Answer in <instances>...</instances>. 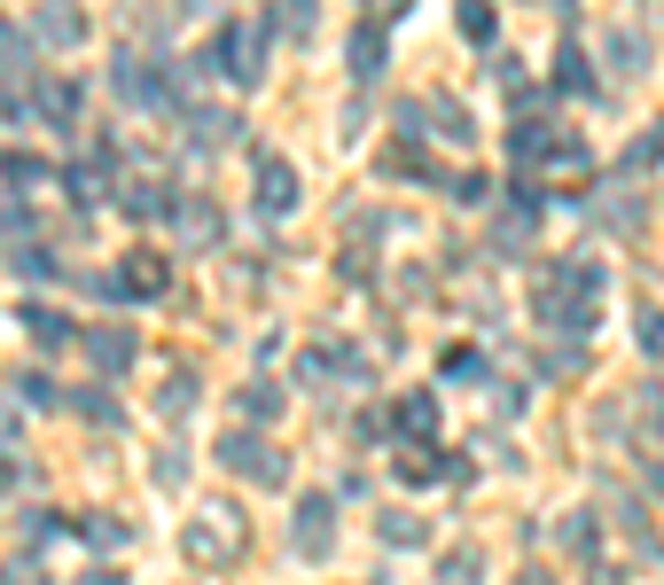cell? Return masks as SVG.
Segmentation results:
<instances>
[{"instance_id": "obj_28", "label": "cell", "mask_w": 664, "mask_h": 585, "mask_svg": "<svg viewBox=\"0 0 664 585\" xmlns=\"http://www.w3.org/2000/svg\"><path fill=\"white\" fill-rule=\"evenodd\" d=\"M17 406H63V390H55V375H17Z\"/></svg>"}, {"instance_id": "obj_10", "label": "cell", "mask_w": 664, "mask_h": 585, "mask_svg": "<svg viewBox=\"0 0 664 585\" xmlns=\"http://www.w3.org/2000/svg\"><path fill=\"white\" fill-rule=\"evenodd\" d=\"M118 211H126V219H141V227H149V219H173V211H181V196H173V188H156V180H133V188H126V203H118Z\"/></svg>"}, {"instance_id": "obj_9", "label": "cell", "mask_w": 664, "mask_h": 585, "mask_svg": "<svg viewBox=\"0 0 664 585\" xmlns=\"http://www.w3.org/2000/svg\"><path fill=\"white\" fill-rule=\"evenodd\" d=\"M32 70H40V40L0 16V87H17V78H32Z\"/></svg>"}, {"instance_id": "obj_7", "label": "cell", "mask_w": 664, "mask_h": 585, "mask_svg": "<svg viewBox=\"0 0 664 585\" xmlns=\"http://www.w3.org/2000/svg\"><path fill=\"white\" fill-rule=\"evenodd\" d=\"M164 289H173V266H164L156 258V250H133V258L118 266V274H102V297H164Z\"/></svg>"}, {"instance_id": "obj_40", "label": "cell", "mask_w": 664, "mask_h": 585, "mask_svg": "<svg viewBox=\"0 0 664 585\" xmlns=\"http://www.w3.org/2000/svg\"><path fill=\"white\" fill-rule=\"evenodd\" d=\"M477 367H485V360H477V352H446V375H454V383H469V375H477Z\"/></svg>"}, {"instance_id": "obj_8", "label": "cell", "mask_w": 664, "mask_h": 585, "mask_svg": "<svg viewBox=\"0 0 664 585\" xmlns=\"http://www.w3.org/2000/svg\"><path fill=\"white\" fill-rule=\"evenodd\" d=\"M78 344H87V360H95L102 375H126V367H133V352H141V344H133V328H118V320H110V328H87Z\"/></svg>"}, {"instance_id": "obj_26", "label": "cell", "mask_w": 664, "mask_h": 585, "mask_svg": "<svg viewBox=\"0 0 664 585\" xmlns=\"http://www.w3.org/2000/svg\"><path fill=\"white\" fill-rule=\"evenodd\" d=\"M454 468H461V461H446V453H406V461H399L406 484H438V476H454Z\"/></svg>"}, {"instance_id": "obj_12", "label": "cell", "mask_w": 664, "mask_h": 585, "mask_svg": "<svg viewBox=\"0 0 664 585\" xmlns=\"http://www.w3.org/2000/svg\"><path fill=\"white\" fill-rule=\"evenodd\" d=\"M383 40H391V24H360L352 32V78H360V87L383 78Z\"/></svg>"}, {"instance_id": "obj_16", "label": "cell", "mask_w": 664, "mask_h": 585, "mask_svg": "<svg viewBox=\"0 0 664 585\" xmlns=\"http://www.w3.org/2000/svg\"><path fill=\"white\" fill-rule=\"evenodd\" d=\"M173 234H181V242H211V234H219V211H211L204 196H181V211H173Z\"/></svg>"}, {"instance_id": "obj_42", "label": "cell", "mask_w": 664, "mask_h": 585, "mask_svg": "<svg viewBox=\"0 0 664 585\" xmlns=\"http://www.w3.org/2000/svg\"><path fill=\"white\" fill-rule=\"evenodd\" d=\"M78 585H126V570H87Z\"/></svg>"}, {"instance_id": "obj_38", "label": "cell", "mask_w": 664, "mask_h": 585, "mask_svg": "<svg viewBox=\"0 0 664 585\" xmlns=\"http://www.w3.org/2000/svg\"><path fill=\"white\" fill-rule=\"evenodd\" d=\"M87 539H95V547H126V523H110V516H95V523H87Z\"/></svg>"}, {"instance_id": "obj_30", "label": "cell", "mask_w": 664, "mask_h": 585, "mask_svg": "<svg viewBox=\"0 0 664 585\" xmlns=\"http://www.w3.org/2000/svg\"><path fill=\"white\" fill-rule=\"evenodd\" d=\"M0 173H9L17 188H40V180H47V164H40V156H9V164H0Z\"/></svg>"}, {"instance_id": "obj_15", "label": "cell", "mask_w": 664, "mask_h": 585, "mask_svg": "<svg viewBox=\"0 0 664 585\" xmlns=\"http://www.w3.org/2000/svg\"><path fill=\"white\" fill-rule=\"evenodd\" d=\"M391 422H399V438H431V430H438V398H431V390H406Z\"/></svg>"}, {"instance_id": "obj_23", "label": "cell", "mask_w": 664, "mask_h": 585, "mask_svg": "<svg viewBox=\"0 0 664 585\" xmlns=\"http://www.w3.org/2000/svg\"><path fill=\"white\" fill-rule=\"evenodd\" d=\"M40 118H55V125H70V110H78V87H63V78H40V102H32Z\"/></svg>"}, {"instance_id": "obj_18", "label": "cell", "mask_w": 664, "mask_h": 585, "mask_svg": "<svg viewBox=\"0 0 664 585\" xmlns=\"http://www.w3.org/2000/svg\"><path fill=\"white\" fill-rule=\"evenodd\" d=\"M602 55H610V63H618V78H641V63H649V40H641V32H633V24H618V32H610V47H602Z\"/></svg>"}, {"instance_id": "obj_6", "label": "cell", "mask_w": 664, "mask_h": 585, "mask_svg": "<svg viewBox=\"0 0 664 585\" xmlns=\"http://www.w3.org/2000/svg\"><path fill=\"white\" fill-rule=\"evenodd\" d=\"M251 188H259V211H274V219H282V211H297V196H305V188H297V164H290V156H274V148H259V156H251Z\"/></svg>"}, {"instance_id": "obj_11", "label": "cell", "mask_w": 664, "mask_h": 585, "mask_svg": "<svg viewBox=\"0 0 664 585\" xmlns=\"http://www.w3.org/2000/svg\"><path fill=\"white\" fill-rule=\"evenodd\" d=\"M32 40L40 47H78V40H87V16H78V9H40L32 16Z\"/></svg>"}, {"instance_id": "obj_14", "label": "cell", "mask_w": 664, "mask_h": 585, "mask_svg": "<svg viewBox=\"0 0 664 585\" xmlns=\"http://www.w3.org/2000/svg\"><path fill=\"white\" fill-rule=\"evenodd\" d=\"M63 188H70V203H102V188H110V148H102V156H87V164H70Z\"/></svg>"}, {"instance_id": "obj_35", "label": "cell", "mask_w": 664, "mask_h": 585, "mask_svg": "<svg viewBox=\"0 0 664 585\" xmlns=\"http://www.w3.org/2000/svg\"><path fill=\"white\" fill-rule=\"evenodd\" d=\"M446 585H477V554H469V547L446 554Z\"/></svg>"}, {"instance_id": "obj_27", "label": "cell", "mask_w": 664, "mask_h": 585, "mask_svg": "<svg viewBox=\"0 0 664 585\" xmlns=\"http://www.w3.org/2000/svg\"><path fill=\"white\" fill-rule=\"evenodd\" d=\"M454 24H461V40H477V47H485L492 32H501V16H492L485 0H461V16H454Z\"/></svg>"}, {"instance_id": "obj_4", "label": "cell", "mask_w": 664, "mask_h": 585, "mask_svg": "<svg viewBox=\"0 0 664 585\" xmlns=\"http://www.w3.org/2000/svg\"><path fill=\"white\" fill-rule=\"evenodd\" d=\"M290 539H297L305 562H328V554H337V499H328V492H305L297 508H290Z\"/></svg>"}, {"instance_id": "obj_21", "label": "cell", "mask_w": 664, "mask_h": 585, "mask_svg": "<svg viewBox=\"0 0 664 585\" xmlns=\"http://www.w3.org/2000/svg\"><path fill=\"white\" fill-rule=\"evenodd\" d=\"M188 133H196V148H219L227 133H242V118H227V110H188Z\"/></svg>"}, {"instance_id": "obj_33", "label": "cell", "mask_w": 664, "mask_h": 585, "mask_svg": "<svg viewBox=\"0 0 664 585\" xmlns=\"http://www.w3.org/2000/svg\"><path fill=\"white\" fill-rule=\"evenodd\" d=\"M625 164H664V125H649V133L633 141V156H625Z\"/></svg>"}, {"instance_id": "obj_32", "label": "cell", "mask_w": 664, "mask_h": 585, "mask_svg": "<svg viewBox=\"0 0 664 585\" xmlns=\"http://www.w3.org/2000/svg\"><path fill=\"white\" fill-rule=\"evenodd\" d=\"M563 547H595V516L587 508H578V516H563V531H555Z\"/></svg>"}, {"instance_id": "obj_22", "label": "cell", "mask_w": 664, "mask_h": 585, "mask_svg": "<svg viewBox=\"0 0 664 585\" xmlns=\"http://www.w3.org/2000/svg\"><path fill=\"white\" fill-rule=\"evenodd\" d=\"M24 453V406H17V390H0V461H17Z\"/></svg>"}, {"instance_id": "obj_5", "label": "cell", "mask_w": 664, "mask_h": 585, "mask_svg": "<svg viewBox=\"0 0 664 585\" xmlns=\"http://www.w3.org/2000/svg\"><path fill=\"white\" fill-rule=\"evenodd\" d=\"M110 95L133 102V110L173 102V87H164V63H149V55H118V63H110Z\"/></svg>"}, {"instance_id": "obj_20", "label": "cell", "mask_w": 664, "mask_h": 585, "mask_svg": "<svg viewBox=\"0 0 664 585\" xmlns=\"http://www.w3.org/2000/svg\"><path fill=\"white\" fill-rule=\"evenodd\" d=\"M375 531H383L391 547H423V539H431V523H423V516H406V508H383V516H375Z\"/></svg>"}, {"instance_id": "obj_39", "label": "cell", "mask_w": 664, "mask_h": 585, "mask_svg": "<svg viewBox=\"0 0 664 585\" xmlns=\"http://www.w3.org/2000/svg\"><path fill=\"white\" fill-rule=\"evenodd\" d=\"M641 344H649V352H664V312H656V305L641 312Z\"/></svg>"}, {"instance_id": "obj_13", "label": "cell", "mask_w": 664, "mask_h": 585, "mask_svg": "<svg viewBox=\"0 0 664 585\" xmlns=\"http://www.w3.org/2000/svg\"><path fill=\"white\" fill-rule=\"evenodd\" d=\"M17 320H24V336H32V344H47V352H63V344L78 336V328H70V320H63L55 305H24Z\"/></svg>"}, {"instance_id": "obj_29", "label": "cell", "mask_w": 664, "mask_h": 585, "mask_svg": "<svg viewBox=\"0 0 664 585\" xmlns=\"http://www.w3.org/2000/svg\"><path fill=\"white\" fill-rule=\"evenodd\" d=\"M266 32H290V40H305V32H313V9H305V0H297V9H274V16H266Z\"/></svg>"}, {"instance_id": "obj_31", "label": "cell", "mask_w": 664, "mask_h": 585, "mask_svg": "<svg viewBox=\"0 0 664 585\" xmlns=\"http://www.w3.org/2000/svg\"><path fill=\"white\" fill-rule=\"evenodd\" d=\"M78 406H87V413H95V422H110V430L126 422V413H118V398H110V390H78Z\"/></svg>"}, {"instance_id": "obj_19", "label": "cell", "mask_w": 664, "mask_h": 585, "mask_svg": "<svg viewBox=\"0 0 664 585\" xmlns=\"http://www.w3.org/2000/svg\"><path fill=\"white\" fill-rule=\"evenodd\" d=\"M235 406L251 413V422H274V413H282V383H266V375H259V383H242V390H235Z\"/></svg>"}, {"instance_id": "obj_43", "label": "cell", "mask_w": 664, "mask_h": 585, "mask_svg": "<svg viewBox=\"0 0 664 585\" xmlns=\"http://www.w3.org/2000/svg\"><path fill=\"white\" fill-rule=\"evenodd\" d=\"M516 585H555V577H540V570H524V577H516Z\"/></svg>"}, {"instance_id": "obj_24", "label": "cell", "mask_w": 664, "mask_h": 585, "mask_svg": "<svg viewBox=\"0 0 664 585\" xmlns=\"http://www.w3.org/2000/svg\"><path fill=\"white\" fill-rule=\"evenodd\" d=\"M423 118H438V125H446V141H469V133H477V125H469V110H461L454 95H431V102H423Z\"/></svg>"}, {"instance_id": "obj_41", "label": "cell", "mask_w": 664, "mask_h": 585, "mask_svg": "<svg viewBox=\"0 0 664 585\" xmlns=\"http://www.w3.org/2000/svg\"><path fill=\"white\" fill-rule=\"evenodd\" d=\"M0 585H40V562H9V570H0Z\"/></svg>"}, {"instance_id": "obj_36", "label": "cell", "mask_w": 664, "mask_h": 585, "mask_svg": "<svg viewBox=\"0 0 664 585\" xmlns=\"http://www.w3.org/2000/svg\"><path fill=\"white\" fill-rule=\"evenodd\" d=\"M17 266H24V274H32V282H40V274H47V282H55V250H17Z\"/></svg>"}, {"instance_id": "obj_34", "label": "cell", "mask_w": 664, "mask_h": 585, "mask_svg": "<svg viewBox=\"0 0 664 585\" xmlns=\"http://www.w3.org/2000/svg\"><path fill=\"white\" fill-rule=\"evenodd\" d=\"M181 476H188V453L164 445V453H156V484H181Z\"/></svg>"}, {"instance_id": "obj_25", "label": "cell", "mask_w": 664, "mask_h": 585, "mask_svg": "<svg viewBox=\"0 0 664 585\" xmlns=\"http://www.w3.org/2000/svg\"><path fill=\"white\" fill-rule=\"evenodd\" d=\"M156 406L173 413V422H181V413H196V375H188V367H181V375H164V390H156Z\"/></svg>"}, {"instance_id": "obj_37", "label": "cell", "mask_w": 664, "mask_h": 585, "mask_svg": "<svg viewBox=\"0 0 664 585\" xmlns=\"http://www.w3.org/2000/svg\"><path fill=\"white\" fill-rule=\"evenodd\" d=\"M454 203H492V180H477V173H469V180H454Z\"/></svg>"}, {"instance_id": "obj_17", "label": "cell", "mask_w": 664, "mask_h": 585, "mask_svg": "<svg viewBox=\"0 0 664 585\" xmlns=\"http://www.w3.org/2000/svg\"><path fill=\"white\" fill-rule=\"evenodd\" d=\"M555 87L563 95H595V70H587V47L578 40H563V55H555Z\"/></svg>"}, {"instance_id": "obj_2", "label": "cell", "mask_w": 664, "mask_h": 585, "mask_svg": "<svg viewBox=\"0 0 664 585\" xmlns=\"http://www.w3.org/2000/svg\"><path fill=\"white\" fill-rule=\"evenodd\" d=\"M235 547H242V516L227 508V499H204L196 523L181 531V554H188V562H227Z\"/></svg>"}, {"instance_id": "obj_3", "label": "cell", "mask_w": 664, "mask_h": 585, "mask_svg": "<svg viewBox=\"0 0 664 585\" xmlns=\"http://www.w3.org/2000/svg\"><path fill=\"white\" fill-rule=\"evenodd\" d=\"M211 453H219V468L251 476V484H282V476H290V461H282V453H274V445H266L259 430H227V438H219Z\"/></svg>"}, {"instance_id": "obj_1", "label": "cell", "mask_w": 664, "mask_h": 585, "mask_svg": "<svg viewBox=\"0 0 664 585\" xmlns=\"http://www.w3.org/2000/svg\"><path fill=\"white\" fill-rule=\"evenodd\" d=\"M204 63H211V78H227V87H259L266 78V24H219Z\"/></svg>"}]
</instances>
